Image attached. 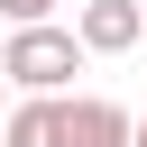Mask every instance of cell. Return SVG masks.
Masks as SVG:
<instances>
[{"label": "cell", "instance_id": "2", "mask_svg": "<svg viewBox=\"0 0 147 147\" xmlns=\"http://www.w3.org/2000/svg\"><path fill=\"white\" fill-rule=\"evenodd\" d=\"M138 0H74V46L83 55H129L138 46Z\"/></svg>", "mask_w": 147, "mask_h": 147}, {"label": "cell", "instance_id": "7", "mask_svg": "<svg viewBox=\"0 0 147 147\" xmlns=\"http://www.w3.org/2000/svg\"><path fill=\"white\" fill-rule=\"evenodd\" d=\"M0 110H9V83H0Z\"/></svg>", "mask_w": 147, "mask_h": 147}, {"label": "cell", "instance_id": "5", "mask_svg": "<svg viewBox=\"0 0 147 147\" xmlns=\"http://www.w3.org/2000/svg\"><path fill=\"white\" fill-rule=\"evenodd\" d=\"M0 18H9V28H46V18H55V0H0Z\"/></svg>", "mask_w": 147, "mask_h": 147}, {"label": "cell", "instance_id": "6", "mask_svg": "<svg viewBox=\"0 0 147 147\" xmlns=\"http://www.w3.org/2000/svg\"><path fill=\"white\" fill-rule=\"evenodd\" d=\"M129 147H147V119H129Z\"/></svg>", "mask_w": 147, "mask_h": 147}, {"label": "cell", "instance_id": "3", "mask_svg": "<svg viewBox=\"0 0 147 147\" xmlns=\"http://www.w3.org/2000/svg\"><path fill=\"white\" fill-rule=\"evenodd\" d=\"M55 147H129V110L119 101H55Z\"/></svg>", "mask_w": 147, "mask_h": 147}, {"label": "cell", "instance_id": "8", "mask_svg": "<svg viewBox=\"0 0 147 147\" xmlns=\"http://www.w3.org/2000/svg\"><path fill=\"white\" fill-rule=\"evenodd\" d=\"M138 18H147V0H138Z\"/></svg>", "mask_w": 147, "mask_h": 147}, {"label": "cell", "instance_id": "4", "mask_svg": "<svg viewBox=\"0 0 147 147\" xmlns=\"http://www.w3.org/2000/svg\"><path fill=\"white\" fill-rule=\"evenodd\" d=\"M0 147H55V101H9L0 110Z\"/></svg>", "mask_w": 147, "mask_h": 147}, {"label": "cell", "instance_id": "1", "mask_svg": "<svg viewBox=\"0 0 147 147\" xmlns=\"http://www.w3.org/2000/svg\"><path fill=\"white\" fill-rule=\"evenodd\" d=\"M74 74H83V46H74V28H55V18H46V28H18V37L0 46V83H18L28 101H55Z\"/></svg>", "mask_w": 147, "mask_h": 147}]
</instances>
